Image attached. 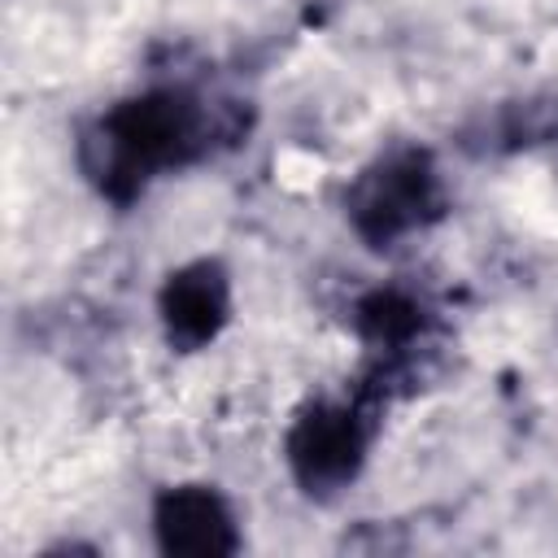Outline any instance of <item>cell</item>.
<instances>
[{
	"label": "cell",
	"mask_w": 558,
	"mask_h": 558,
	"mask_svg": "<svg viewBox=\"0 0 558 558\" xmlns=\"http://www.w3.org/2000/svg\"><path fill=\"white\" fill-rule=\"evenodd\" d=\"M161 527V545L179 549V554H222L231 549V523L222 514V506L209 493H174L161 501L157 514Z\"/></svg>",
	"instance_id": "obj_1"
},
{
	"label": "cell",
	"mask_w": 558,
	"mask_h": 558,
	"mask_svg": "<svg viewBox=\"0 0 558 558\" xmlns=\"http://www.w3.org/2000/svg\"><path fill=\"white\" fill-rule=\"evenodd\" d=\"M301 453V466H305V475L314 480H331V475H344L349 471V462H353V449H357V436H353V427L349 423H314L310 432H305V445H296Z\"/></svg>",
	"instance_id": "obj_2"
}]
</instances>
